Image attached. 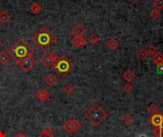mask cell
Masks as SVG:
<instances>
[{
	"label": "cell",
	"instance_id": "1",
	"mask_svg": "<svg viewBox=\"0 0 163 137\" xmlns=\"http://www.w3.org/2000/svg\"><path fill=\"white\" fill-rule=\"evenodd\" d=\"M8 53L16 62L18 60L26 58V57L32 56L35 53V51L31 47L28 42H26L23 38H19L12 47L9 49Z\"/></svg>",
	"mask_w": 163,
	"mask_h": 137
},
{
	"label": "cell",
	"instance_id": "2",
	"mask_svg": "<svg viewBox=\"0 0 163 137\" xmlns=\"http://www.w3.org/2000/svg\"><path fill=\"white\" fill-rule=\"evenodd\" d=\"M31 41L34 42L41 51L48 50L51 46H52L56 41V36L49 31L46 27H41L36 33L31 38Z\"/></svg>",
	"mask_w": 163,
	"mask_h": 137
},
{
	"label": "cell",
	"instance_id": "3",
	"mask_svg": "<svg viewBox=\"0 0 163 137\" xmlns=\"http://www.w3.org/2000/svg\"><path fill=\"white\" fill-rule=\"evenodd\" d=\"M107 117L108 113L98 104H94L85 113V118L94 126L100 125Z\"/></svg>",
	"mask_w": 163,
	"mask_h": 137
},
{
	"label": "cell",
	"instance_id": "4",
	"mask_svg": "<svg viewBox=\"0 0 163 137\" xmlns=\"http://www.w3.org/2000/svg\"><path fill=\"white\" fill-rule=\"evenodd\" d=\"M53 68L61 77H65L73 70V64L65 55H61L53 65Z\"/></svg>",
	"mask_w": 163,
	"mask_h": 137
},
{
	"label": "cell",
	"instance_id": "5",
	"mask_svg": "<svg viewBox=\"0 0 163 137\" xmlns=\"http://www.w3.org/2000/svg\"><path fill=\"white\" fill-rule=\"evenodd\" d=\"M16 64L24 73H29L36 64V60L34 58V56H29V57H26V58L16 61Z\"/></svg>",
	"mask_w": 163,
	"mask_h": 137
},
{
	"label": "cell",
	"instance_id": "6",
	"mask_svg": "<svg viewBox=\"0 0 163 137\" xmlns=\"http://www.w3.org/2000/svg\"><path fill=\"white\" fill-rule=\"evenodd\" d=\"M81 123L77 119H69L62 124V128L68 133H74L81 128Z\"/></svg>",
	"mask_w": 163,
	"mask_h": 137
},
{
	"label": "cell",
	"instance_id": "7",
	"mask_svg": "<svg viewBox=\"0 0 163 137\" xmlns=\"http://www.w3.org/2000/svg\"><path fill=\"white\" fill-rule=\"evenodd\" d=\"M57 58L58 57L56 56V53L47 52L40 57V62L43 66H45L47 68H51V67H53V65L56 64Z\"/></svg>",
	"mask_w": 163,
	"mask_h": 137
},
{
	"label": "cell",
	"instance_id": "8",
	"mask_svg": "<svg viewBox=\"0 0 163 137\" xmlns=\"http://www.w3.org/2000/svg\"><path fill=\"white\" fill-rule=\"evenodd\" d=\"M36 97L38 101L40 102H46L50 99L51 93H49V90H47L44 88H40L36 90Z\"/></svg>",
	"mask_w": 163,
	"mask_h": 137
},
{
	"label": "cell",
	"instance_id": "9",
	"mask_svg": "<svg viewBox=\"0 0 163 137\" xmlns=\"http://www.w3.org/2000/svg\"><path fill=\"white\" fill-rule=\"evenodd\" d=\"M72 44L77 49L81 50L86 47L87 41L83 36H73V38L72 39Z\"/></svg>",
	"mask_w": 163,
	"mask_h": 137
},
{
	"label": "cell",
	"instance_id": "10",
	"mask_svg": "<svg viewBox=\"0 0 163 137\" xmlns=\"http://www.w3.org/2000/svg\"><path fill=\"white\" fill-rule=\"evenodd\" d=\"M149 121L154 127H163V116L159 113L153 114V115L150 117Z\"/></svg>",
	"mask_w": 163,
	"mask_h": 137
},
{
	"label": "cell",
	"instance_id": "11",
	"mask_svg": "<svg viewBox=\"0 0 163 137\" xmlns=\"http://www.w3.org/2000/svg\"><path fill=\"white\" fill-rule=\"evenodd\" d=\"M85 32H86V30L81 24H75L71 29V33L73 36H83Z\"/></svg>",
	"mask_w": 163,
	"mask_h": 137
},
{
	"label": "cell",
	"instance_id": "12",
	"mask_svg": "<svg viewBox=\"0 0 163 137\" xmlns=\"http://www.w3.org/2000/svg\"><path fill=\"white\" fill-rule=\"evenodd\" d=\"M44 81H45V83H46L49 87H53V86H56V85L57 84L58 79L56 78V76L54 75L53 73H49L48 74L45 75Z\"/></svg>",
	"mask_w": 163,
	"mask_h": 137
},
{
	"label": "cell",
	"instance_id": "13",
	"mask_svg": "<svg viewBox=\"0 0 163 137\" xmlns=\"http://www.w3.org/2000/svg\"><path fill=\"white\" fill-rule=\"evenodd\" d=\"M118 46H119V42L116 38L115 37H111V38H109L107 41H106V48L108 50H110V51H115L118 48Z\"/></svg>",
	"mask_w": 163,
	"mask_h": 137
},
{
	"label": "cell",
	"instance_id": "14",
	"mask_svg": "<svg viewBox=\"0 0 163 137\" xmlns=\"http://www.w3.org/2000/svg\"><path fill=\"white\" fill-rule=\"evenodd\" d=\"M10 56L8 53V52H5V51L0 52V65L6 66L10 62Z\"/></svg>",
	"mask_w": 163,
	"mask_h": 137
},
{
	"label": "cell",
	"instance_id": "15",
	"mask_svg": "<svg viewBox=\"0 0 163 137\" xmlns=\"http://www.w3.org/2000/svg\"><path fill=\"white\" fill-rule=\"evenodd\" d=\"M153 62L155 65H157V67H161L163 65V54L161 52H157L155 55H153Z\"/></svg>",
	"mask_w": 163,
	"mask_h": 137
},
{
	"label": "cell",
	"instance_id": "16",
	"mask_svg": "<svg viewBox=\"0 0 163 137\" xmlns=\"http://www.w3.org/2000/svg\"><path fill=\"white\" fill-rule=\"evenodd\" d=\"M10 15L8 11H6V10L0 11V23H1V24H3V25L7 24V23L10 21Z\"/></svg>",
	"mask_w": 163,
	"mask_h": 137
},
{
	"label": "cell",
	"instance_id": "17",
	"mask_svg": "<svg viewBox=\"0 0 163 137\" xmlns=\"http://www.w3.org/2000/svg\"><path fill=\"white\" fill-rule=\"evenodd\" d=\"M135 77H136V74H135V73L132 70H127L123 73V78L126 80L127 82H129V83L132 82L133 80L135 79Z\"/></svg>",
	"mask_w": 163,
	"mask_h": 137
},
{
	"label": "cell",
	"instance_id": "18",
	"mask_svg": "<svg viewBox=\"0 0 163 137\" xmlns=\"http://www.w3.org/2000/svg\"><path fill=\"white\" fill-rule=\"evenodd\" d=\"M30 10L31 11L32 14H35V15H37L39 14L40 11L42 10V7L40 4H38L37 2H34L31 6H30Z\"/></svg>",
	"mask_w": 163,
	"mask_h": 137
},
{
	"label": "cell",
	"instance_id": "19",
	"mask_svg": "<svg viewBox=\"0 0 163 137\" xmlns=\"http://www.w3.org/2000/svg\"><path fill=\"white\" fill-rule=\"evenodd\" d=\"M149 56V53H148V51L144 48L140 49L138 52H137V57L141 60V61H144L147 59V57Z\"/></svg>",
	"mask_w": 163,
	"mask_h": 137
},
{
	"label": "cell",
	"instance_id": "20",
	"mask_svg": "<svg viewBox=\"0 0 163 137\" xmlns=\"http://www.w3.org/2000/svg\"><path fill=\"white\" fill-rule=\"evenodd\" d=\"M54 132V130L52 126L50 125H46L43 127V130H42V134H45V135H52Z\"/></svg>",
	"mask_w": 163,
	"mask_h": 137
},
{
	"label": "cell",
	"instance_id": "21",
	"mask_svg": "<svg viewBox=\"0 0 163 137\" xmlns=\"http://www.w3.org/2000/svg\"><path fill=\"white\" fill-rule=\"evenodd\" d=\"M147 110H148V111L151 112L152 114H157V113H158V107H157V104H155V103H151V104L148 106Z\"/></svg>",
	"mask_w": 163,
	"mask_h": 137
},
{
	"label": "cell",
	"instance_id": "22",
	"mask_svg": "<svg viewBox=\"0 0 163 137\" xmlns=\"http://www.w3.org/2000/svg\"><path fill=\"white\" fill-rule=\"evenodd\" d=\"M63 91L67 95H72L73 93V91H74V88L71 84H67L66 86L63 88Z\"/></svg>",
	"mask_w": 163,
	"mask_h": 137
},
{
	"label": "cell",
	"instance_id": "23",
	"mask_svg": "<svg viewBox=\"0 0 163 137\" xmlns=\"http://www.w3.org/2000/svg\"><path fill=\"white\" fill-rule=\"evenodd\" d=\"M122 122H123L126 126L131 125L132 122H133V117L131 116V114H129V113L124 114V116L122 117Z\"/></svg>",
	"mask_w": 163,
	"mask_h": 137
},
{
	"label": "cell",
	"instance_id": "24",
	"mask_svg": "<svg viewBox=\"0 0 163 137\" xmlns=\"http://www.w3.org/2000/svg\"><path fill=\"white\" fill-rule=\"evenodd\" d=\"M98 41H99L98 36H97L96 34H94V33L91 34V35L88 37V42H89L90 44H92V45H95V44H97V43H98Z\"/></svg>",
	"mask_w": 163,
	"mask_h": 137
},
{
	"label": "cell",
	"instance_id": "25",
	"mask_svg": "<svg viewBox=\"0 0 163 137\" xmlns=\"http://www.w3.org/2000/svg\"><path fill=\"white\" fill-rule=\"evenodd\" d=\"M150 16L153 18V19L157 20L160 16V11L158 10H157V9H153V10L150 11Z\"/></svg>",
	"mask_w": 163,
	"mask_h": 137
},
{
	"label": "cell",
	"instance_id": "26",
	"mask_svg": "<svg viewBox=\"0 0 163 137\" xmlns=\"http://www.w3.org/2000/svg\"><path fill=\"white\" fill-rule=\"evenodd\" d=\"M153 6L155 7V9L160 10L163 9V0H154L153 1Z\"/></svg>",
	"mask_w": 163,
	"mask_h": 137
},
{
	"label": "cell",
	"instance_id": "27",
	"mask_svg": "<svg viewBox=\"0 0 163 137\" xmlns=\"http://www.w3.org/2000/svg\"><path fill=\"white\" fill-rule=\"evenodd\" d=\"M162 128L163 127H155V129L153 130V132L155 134L156 137H161L162 134Z\"/></svg>",
	"mask_w": 163,
	"mask_h": 137
},
{
	"label": "cell",
	"instance_id": "28",
	"mask_svg": "<svg viewBox=\"0 0 163 137\" xmlns=\"http://www.w3.org/2000/svg\"><path fill=\"white\" fill-rule=\"evenodd\" d=\"M133 86L130 84V83H128V84H126L124 87H123V90L125 91V93H132L133 91Z\"/></svg>",
	"mask_w": 163,
	"mask_h": 137
},
{
	"label": "cell",
	"instance_id": "29",
	"mask_svg": "<svg viewBox=\"0 0 163 137\" xmlns=\"http://www.w3.org/2000/svg\"><path fill=\"white\" fill-rule=\"evenodd\" d=\"M147 51H148V53H149V54H152V55H155L156 53L158 52V51L157 50V48L154 47V46H150Z\"/></svg>",
	"mask_w": 163,
	"mask_h": 137
},
{
	"label": "cell",
	"instance_id": "30",
	"mask_svg": "<svg viewBox=\"0 0 163 137\" xmlns=\"http://www.w3.org/2000/svg\"><path fill=\"white\" fill-rule=\"evenodd\" d=\"M15 137H27L25 134H23V133H21V132H18V133H16L15 134Z\"/></svg>",
	"mask_w": 163,
	"mask_h": 137
},
{
	"label": "cell",
	"instance_id": "31",
	"mask_svg": "<svg viewBox=\"0 0 163 137\" xmlns=\"http://www.w3.org/2000/svg\"><path fill=\"white\" fill-rule=\"evenodd\" d=\"M36 137H53L52 135H45V134H39L38 136H36Z\"/></svg>",
	"mask_w": 163,
	"mask_h": 137
},
{
	"label": "cell",
	"instance_id": "32",
	"mask_svg": "<svg viewBox=\"0 0 163 137\" xmlns=\"http://www.w3.org/2000/svg\"><path fill=\"white\" fill-rule=\"evenodd\" d=\"M0 137H5V134L3 131H0Z\"/></svg>",
	"mask_w": 163,
	"mask_h": 137
},
{
	"label": "cell",
	"instance_id": "33",
	"mask_svg": "<svg viewBox=\"0 0 163 137\" xmlns=\"http://www.w3.org/2000/svg\"><path fill=\"white\" fill-rule=\"evenodd\" d=\"M1 45H2V42H1V41H0V47H1Z\"/></svg>",
	"mask_w": 163,
	"mask_h": 137
},
{
	"label": "cell",
	"instance_id": "34",
	"mask_svg": "<svg viewBox=\"0 0 163 137\" xmlns=\"http://www.w3.org/2000/svg\"><path fill=\"white\" fill-rule=\"evenodd\" d=\"M134 1H138V0H134Z\"/></svg>",
	"mask_w": 163,
	"mask_h": 137
}]
</instances>
